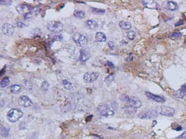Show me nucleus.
I'll return each mask as SVG.
<instances>
[{"label": "nucleus", "instance_id": "nucleus-1", "mask_svg": "<svg viewBox=\"0 0 186 139\" xmlns=\"http://www.w3.org/2000/svg\"><path fill=\"white\" fill-rule=\"evenodd\" d=\"M120 99L123 102L127 103L128 106L133 107L135 108H139L142 106L141 101L134 97H132L128 95H123L120 97Z\"/></svg>", "mask_w": 186, "mask_h": 139}, {"label": "nucleus", "instance_id": "nucleus-2", "mask_svg": "<svg viewBox=\"0 0 186 139\" xmlns=\"http://www.w3.org/2000/svg\"><path fill=\"white\" fill-rule=\"evenodd\" d=\"M24 113L19 109H12L7 114L8 120L11 122H17L22 117Z\"/></svg>", "mask_w": 186, "mask_h": 139}, {"label": "nucleus", "instance_id": "nucleus-3", "mask_svg": "<svg viewBox=\"0 0 186 139\" xmlns=\"http://www.w3.org/2000/svg\"><path fill=\"white\" fill-rule=\"evenodd\" d=\"M97 112L100 116L105 117L113 115L115 113L114 109L106 103L102 104L99 106L97 108Z\"/></svg>", "mask_w": 186, "mask_h": 139}, {"label": "nucleus", "instance_id": "nucleus-4", "mask_svg": "<svg viewBox=\"0 0 186 139\" xmlns=\"http://www.w3.org/2000/svg\"><path fill=\"white\" fill-rule=\"evenodd\" d=\"M156 111L158 114L168 116V117H172L175 114V110L173 108L170 107L165 106H159L156 107L155 108Z\"/></svg>", "mask_w": 186, "mask_h": 139}, {"label": "nucleus", "instance_id": "nucleus-5", "mask_svg": "<svg viewBox=\"0 0 186 139\" xmlns=\"http://www.w3.org/2000/svg\"><path fill=\"white\" fill-rule=\"evenodd\" d=\"M158 116V113L155 109H151L146 111H141L138 117L141 119H152Z\"/></svg>", "mask_w": 186, "mask_h": 139}, {"label": "nucleus", "instance_id": "nucleus-6", "mask_svg": "<svg viewBox=\"0 0 186 139\" xmlns=\"http://www.w3.org/2000/svg\"><path fill=\"white\" fill-rule=\"evenodd\" d=\"M47 29L54 33H60L64 29V26L58 21H51L47 26Z\"/></svg>", "mask_w": 186, "mask_h": 139}, {"label": "nucleus", "instance_id": "nucleus-7", "mask_svg": "<svg viewBox=\"0 0 186 139\" xmlns=\"http://www.w3.org/2000/svg\"><path fill=\"white\" fill-rule=\"evenodd\" d=\"M73 39L75 44L81 48L86 46L88 42V40L86 36L79 33H75L73 36Z\"/></svg>", "mask_w": 186, "mask_h": 139}, {"label": "nucleus", "instance_id": "nucleus-8", "mask_svg": "<svg viewBox=\"0 0 186 139\" xmlns=\"http://www.w3.org/2000/svg\"><path fill=\"white\" fill-rule=\"evenodd\" d=\"M100 73L97 72H87L83 76V80L86 83H92L97 79Z\"/></svg>", "mask_w": 186, "mask_h": 139}, {"label": "nucleus", "instance_id": "nucleus-9", "mask_svg": "<svg viewBox=\"0 0 186 139\" xmlns=\"http://www.w3.org/2000/svg\"><path fill=\"white\" fill-rule=\"evenodd\" d=\"M146 97L150 100H153L158 103H164L165 102V98L159 95H155L150 92L146 91L145 92Z\"/></svg>", "mask_w": 186, "mask_h": 139}, {"label": "nucleus", "instance_id": "nucleus-10", "mask_svg": "<svg viewBox=\"0 0 186 139\" xmlns=\"http://www.w3.org/2000/svg\"><path fill=\"white\" fill-rule=\"evenodd\" d=\"M18 104L19 106L27 108L30 107L31 106H32L33 103L32 101L31 100L30 98L28 97V96L23 95L20 96L18 99Z\"/></svg>", "mask_w": 186, "mask_h": 139}, {"label": "nucleus", "instance_id": "nucleus-11", "mask_svg": "<svg viewBox=\"0 0 186 139\" xmlns=\"http://www.w3.org/2000/svg\"><path fill=\"white\" fill-rule=\"evenodd\" d=\"M2 31L4 34L7 36H11L14 33L15 28L14 26L8 23H4L2 27Z\"/></svg>", "mask_w": 186, "mask_h": 139}, {"label": "nucleus", "instance_id": "nucleus-12", "mask_svg": "<svg viewBox=\"0 0 186 139\" xmlns=\"http://www.w3.org/2000/svg\"><path fill=\"white\" fill-rule=\"evenodd\" d=\"M17 11L20 14L25 15L28 13L32 9V7L28 4H20L16 7Z\"/></svg>", "mask_w": 186, "mask_h": 139}, {"label": "nucleus", "instance_id": "nucleus-13", "mask_svg": "<svg viewBox=\"0 0 186 139\" xmlns=\"http://www.w3.org/2000/svg\"><path fill=\"white\" fill-rule=\"evenodd\" d=\"M42 11V8L41 7H36V8H33L31 11L28 13L26 14L24 16L25 20H29L33 19L34 17H36L39 13H41V11Z\"/></svg>", "mask_w": 186, "mask_h": 139}, {"label": "nucleus", "instance_id": "nucleus-14", "mask_svg": "<svg viewBox=\"0 0 186 139\" xmlns=\"http://www.w3.org/2000/svg\"><path fill=\"white\" fill-rule=\"evenodd\" d=\"M142 2L143 6L147 8L151 9H158L159 7L158 3H157L154 1L146 0V1H142Z\"/></svg>", "mask_w": 186, "mask_h": 139}, {"label": "nucleus", "instance_id": "nucleus-15", "mask_svg": "<svg viewBox=\"0 0 186 139\" xmlns=\"http://www.w3.org/2000/svg\"><path fill=\"white\" fill-rule=\"evenodd\" d=\"M90 57V54L86 50L82 49L80 51V56L79 59L80 60L83 62L87 61Z\"/></svg>", "mask_w": 186, "mask_h": 139}, {"label": "nucleus", "instance_id": "nucleus-16", "mask_svg": "<svg viewBox=\"0 0 186 139\" xmlns=\"http://www.w3.org/2000/svg\"><path fill=\"white\" fill-rule=\"evenodd\" d=\"M87 27L91 30H96L98 28L99 25L97 21L93 20H89L86 21Z\"/></svg>", "mask_w": 186, "mask_h": 139}, {"label": "nucleus", "instance_id": "nucleus-17", "mask_svg": "<svg viewBox=\"0 0 186 139\" xmlns=\"http://www.w3.org/2000/svg\"><path fill=\"white\" fill-rule=\"evenodd\" d=\"M95 38L98 42H106L107 39L106 34L102 32H97L96 34Z\"/></svg>", "mask_w": 186, "mask_h": 139}, {"label": "nucleus", "instance_id": "nucleus-18", "mask_svg": "<svg viewBox=\"0 0 186 139\" xmlns=\"http://www.w3.org/2000/svg\"><path fill=\"white\" fill-rule=\"evenodd\" d=\"M119 26L124 30H129L132 28L131 23L125 21H121L119 22Z\"/></svg>", "mask_w": 186, "mask_h": 139}, {"label": "nucleus", "instance_id": "nucleus-19", "mask_svg": "<svg viewBox=\"0 0 186 139\" xmlns=\"http://www.w3.org/2000/svg\"><path fill=\"white\" fill-rule=\"evenodd\" d=\"M167 7L171 11H175L178 8V4L174 1H168L167 2Z\"/></svg>", "mask_w": 186, "mask_h": 139}, {"label": "nucleus", "instance_id": "nucleus-20", "mask_svg": "<svg viewBox=\"0 0 186 139\" xmlns=\"http://www.w3.org/2000/svg\"><path fill=\"white\" fill-rule=\"evenodd\" d=\"M177 96L178 97L181 98H183V96L186 97V84L181 87L180 90L178 91Z\"/></svg>", "mask_w": 186, "mask_h": 139}, {"label": "nucleus", "instance_id": "nucleus-21", "mask_svg": "<svg viewBox=\"0 0 186 139\" xmlns=\"http://www.w3.org/2000/svg\"><path fill=\"white\" fill-rule=\"evenodd\" d=\"M21 86L18 84H14V85H11V92L14 94H19L20 92L21 91Z\"/></svg>", "mask_w": 186, "mask_h": 139}, {"label": "nucleus", "instance_id": "nucleus-22", "mask_svg": "<svg viewBox=\"0 0 186 139\" xmlns=\"http://www.w3.org/2000/svg\"><path fill=\"white\" fill-rule=\"evenodd\" d=\"M124 111L127 114H133L136 112V109L130 106H126L124 108Z\"/></svg>", "mask_w": 186, "mask_h": 139}, {"label": "nucleus", "instance_id": "nucleus-23", "mask_svg": "<svg viewBox=\"0 0 186 139\" xmlns=\"http://www.w3.org/2000/svg\"><path fill=\"white\" fill-rule=\"evenodd\" d=\"M74 16L78 19H83L85 17V13L83 11H76L74 13Z\"/></svg>", "mask_w": 186, "mask_h": 139}, {"label": "nucleus", "instance_id": "nucleus-24", "mask_svg": "<svg viewBox=\"0 0 186 139\" xmlns=\"http://www.w3.org/2000/svg\"><path fill=\"white\" fill-rule=\"evenodd\" d=\"M10 83L9 78L8 77H5L1 81V88H6L8 85Z\"/></svg>", "mask_w": 186, "mask_h": 139}, {"label": "nucleus", "instance_id": "nucleus-25", "mask_svg": "<svg viewBox=\"0 0 186 139\" xmlns=\"http://www.w3.org/2000/svg\"><path fill=\"white\" fill-rule=\"evenodd\" d=\"M9 131L8 129L5 128L4 127H1V136H3L4 137H7L9 136Z\"/></svg>", "mask_w": 186, "mask_h": 139}, {"label": "nucleus", "instance_id": "nucleus-26", "mask_svg": "<svg viewBox=\"0 0 186 139\" xmlns=\"http://www.w3.org/2000/svg\"><path fill=\"white\" fill-rule=\"evenodd\" d=\"M63 84L64 85V88L67 90H73L74 88L72 84L70 82L67 81V80H64L63 81Z\"/></svg>", "mask_w": 186, "mask_h": 139}, {"label": "nucleus", "instance_id": "nucleus-27", "mask_svg": "<svg viewBox=\"0 0 186 139\" xmlns=\"http://www.w3.org/2000/svg\"><path fill=\"white\" fill-rule=\"evenodd\" d=\"M127 38L130 40H134L136 37V33L134 31H129L127 34Z\"/></svg>", "mask_w": 186, "mask_h": 139}, {"label": "nucleus", "instance_id": "nucleus-28", "mask_svg": "<svg viewBox=\"0 0 186 139\" xmlns=\"http://www.w3.org/2000/svg\"><path fill=\"white\" fill-rule=\"evenodd\" d=\"M91 10L92 12L94 14H103L104 13H105L106 12V10L103 9H98L96 8H91Z\"/></svg>", "mask_w": 186, "mask_h": 139}, {"label": "nucleus", "instance_id": "nucleus-29", "mask_svg": "<svg viewBox=\"0 0 186 139\" xmlns=\"http://www.w3.org/2000/svg\"><path fill=\"white\" fill-rule=\"evenodd\" d=\"M182 36V33L180 32H175L174 33L170 34L169 36H168V38H179Z\"/></svg>", "mask_w": 186, "mask_h": 139}, {"label": "nucleus", "instance_id": "nucleus-30", "mask_svg": "<svg viewBox=\"0 0 186 139\" xmlns=\"http://www.w3.org/2000/svg\"><path fill=\"white\" fill-rule=\"evenodd\" d=\"M13 1H9V0H1L0 1V3L2 5H5V6H11L12 4Z\"/></svg>", "mask_w": 186, "mask_h": 139}, {"label": "nucleus", "instance_id": "nucleus-31", "mask_svg": "<svg viewBox=\"0 0 186 139\" xmlns=\"http://www.w3.org/2000/svg\"><path fill=\"white\" fill-rule=\"evenodd\" d=\"M49 88V84L47 83V82H44L42 85V89L43 91H47Z\"/></svg>", "mask_w": 186, "mask_h": 139}, {"label": "nucleus", "instance_id": "nucleus-32", "mask_svg": "<svg viewBox=\"0 0 186 139\" xmlns=\"http://www.w3.org/2000/svg\"><path fill=\"white\" fill-rule=\"evenodd\" d=\"M17 25L19 28H22V27H24L25 26V23L22 21H18L17 22Z\"/></svg>", "mask_w": 186, "mask_h": 139}, {"label": "nucleus", "instance_id": "nucleus-33", "mask_svg": "<svg viewBox=\"0 0 186 139\" xmlns=\"http://www.w3.org/2000/svg\"><path fill=\"white\" fill-rule=\"evenodd\" d=\"M37 135H36V133L31 134L30 135H29L28 136L26 137V139H35L36 138Z\"/></svg>", "mask_w": 186, "mask_h": 139}, {"label": "nucleus", "instance_id": "nucleus-34", "mask_svg": "<svg viewBox=\"0 0 186 139\" xmlns=\"http://www.w3.org/2000/svg\"><path fill=\"white\" fill-rule=\"evenodd\" d=\"M184 22H183V20H180L177 23H175V27H178V26H180L181 25H183Z\"/></svg>", "mask_w": 186, "mask_h": 139}, {"label": "nucleus", "instance_id": "nucleus-35", "mask_svg": "<svg viewBox=\"0 0 186 139\" xmlns=\"http://www.w3.org/2000/svg\"><path fill=\"white\" fill-rule=\"evenodd\" d=\"M178 138L180 139H186V131L183 132V133L178 137Z\"/></svg>", "mask_w": 186, "mask_h": 139}, {"label": "nucleus", "instance_id": "nucleus-36", "mask_svg": "<svg viewBox=\"0 0 186 139\" xmlns=\"http://www.w3.org/2000/svg\"><path fill=\"white\" fill-rule=\"evenodd\" d=\"M112 108L114 109V110H117V109L118 108V104L117 103H114L113 104H112Z\"/></svg>", "mask_w": 186, "mask_h": 139}, {"label": "nucleus", "instance_id": "nucleus-37", "mask_svg": "<svg viewBox=\"0 0 186 139\" xmlns=\"http://www.w3.org/2000/svg\"><path fill=\"white\" fill-rule=\"evenodd\" d=\"M109 46L110 47V48H111V49H113V48H114V42H108Z\"/></svg>", "mask_w": 186, "mask_h": 139}, {"label": "nucleus", "instance_id": "nucleus-38", "mask_svg": "<svg viewBox=\"0 0 186 139\" xmlns=\"http://www.w3.org/2000/svg\"><path fill=\"white\" fill-rule=\"evenodd\" d=\"M106 64L108 65L109 66L111 67H114V65L110 61H108L106 62Z\"/></svg>", "mask_w": 186, "mask_h": 139}]
</instances>
